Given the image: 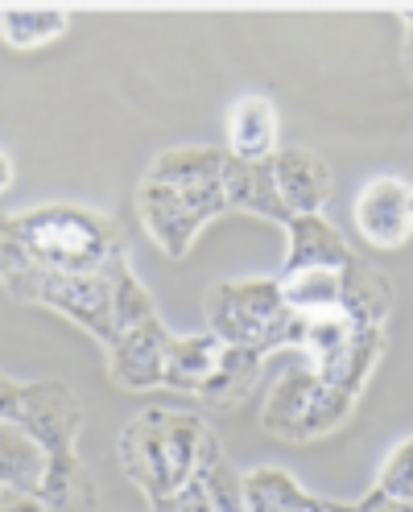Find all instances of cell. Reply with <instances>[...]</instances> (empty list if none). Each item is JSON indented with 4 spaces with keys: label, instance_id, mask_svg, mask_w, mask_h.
Instances as JSON below:
<instances>
[{
    "label": "cell",
    "instance_id": "cell-4",
    "mask_svg": "<svg viewBox=\"0 0 413 512\" xmlns=\"http://www.w3.org/2000/svg\"><path fill=\"white\" fill-rule=\"evenodd\" d=\"M112 318H116V339L108 347V376L120 389H157L166 372V351L174 335L162 327L157 306L149 290L124 265L116 277V298H112Z\"/></svg>",
    "mask_w": 413,
    "mask_h": 512
},
{
    "label": "cell",
    "instance_id": "cell-2",
    "mask_svg": "<svg viewBox=\"0 0 413 512\" xmlns=\"http://www.w3.org/2000/svg\"><path fill=\"white\" fill-rule=\"evenodd\" d=\"M0 228L29 261L54 273H104L129 261L116 223L83 207H34L0 215Z\"/></svg>",
    "mask_w": 413,
    "mask_h": 512
},
{
    "label": "cell",
    "instance_id": "cell-7",
    "mask_svg": "<svg viewBox=\"0 0 413 512\" xmlns=\"http://www.w3.org/2000/svg\"><path fill=\"white\" fill-rule=\"evenodd\" d=\"M0 422L29 430L50 451V459H67L75 455L71 442L79 438L83 409L75 393L58 380H42V384L0 380Z\"/></svg>",
    "mask_w": 413,
    "mask_h": 512
},
{
    "label": "cell",
    "instance_id": "cell-17",
    "mask_svg": "<svg viewBox=\"0 0 413 512\" xmlns=\"http://www.w3.org/2000/svg\"><path fill=\"white\" fill-rule=\"evenodd\" d=\"M261 351H252V347H232L224 351V364H219L215 380L203 389V401L207 405H219V409H228L236 401H244L252 389H257V380H261Z\"/></svg>",
    "mask_w": 413,
    "mask_h": 512
},
{
    "label": "cell",
    "instance_id": "cell-8",
    "mask_svg": "<svg viewBox=\"0 0 413 512\" xmlns=\"http://www.w3.org/2000/svg\"><path fill=\"white\" fill-rule=\"evenodd\" d=\"M356 228L372 248H401L413 236V186L397 174H380L360 186L356 195Z\"/></svg>",
    "mask_w": 413,
    "mask_h": 512
},
{
    "label": "cell",
    "instance_id": "cell-19",
    "mask_svg": "<svg viewBox=\"0 0 413 512\" xmlns=\"http://www.w3.org/2000/svg\"><path fill=\"white\" fill-rule=\"evenodd\" d=\"M376 492L413 508V434L401 438L389 451L385 467H380V475H376Z\"/></svg>",
    "mask_w": 413,
    "mask_h": 512
},
{
    "label": "cell",
    "instance_id": "cell-18",
    "mask_svg": "<svg viewBox=\"0 0 413 512\" xmlns=\"http://www.w3.org/2000/svg\"><path fill=\"white\" fill-rule=\"evenodd\" d=\"M67 34V13L58 9H9L0 13V38L13 50H34Z\"/></svg>",
    "mask_w": 413,
    "mask_h": 512
},
{
    "label": "cell",
    "instance_id": "cell-6",
    "mask_svg": "<svg viewBox=\"0 0 413 512\" xmlns=\"http://www.w3.org/2000/svg\"><path fill=\"white\" fill-rule=\"evenodd\" d=\"M207 327L232 347L269 351L273 331L285 314V298L277 290V277H240V281H219L207 290Z\"/></svg>",
    "mask_w": 413,
    "mask_h": 512
},
{
    "label": "cell",
    "instance_id": "cell-22",
    "mask_svg": "<svg viewBox=\"0 0 413 512\" xmlns=\"http://www.w3.org/2000/svg\"><path fill=\"white\" fill-rule=\"evenodd\" d=\"M5 496H9V488H0V500H5Z\"/></svg>",
    "mask_w": 413,
    "mask_h": 512
},
{
    "label": "cell",
    "instance_id": "cell-15",
    "mask_svg": "<svg viewBox=\"0 0 413 512\" xmlns=\"http://www.w3.org/2000/svg\"><path fill=\"white\" fill-rule=\"evenodd\" d=\"M389 310H393V285L385 277L360 261L343 269V314L356 327H385Z\"/></svg>",
    "mask_w": 413,
    "mask_h": 512
},
{
    "label": "cell",
    "instance_id": "cell-16",
    "mask_svg": "<svg viewBox=\"0 0 413 512\" xmlns=\"http://www.w3.org/2000/svg\"><path fill=\"white\" fill-rule=\"evenodd\" d=\"M277 290L290 310L319 314V310H343V269H298L281 273Z\"/></svg>",
    "mask_w": 413,
    "mask_h": 512
},
{
    "label": "cell",
    "instance_id": "cell-13",
    "mask_svg": "<svg viewBox=\"0 0 413 512\" xmlns=\"http://www.w3.org/2000/svg\"><path fill=\"white\" fill-rule=\"evenodd\" d=\"M228 145L240 162H269L277 153V108L265 95H240L228 112Z\"/></svg>",
    "mask_w": 413,
    "mask_h": 512
},
{
    "label": "cell",
    "instance_id": "cell-21",
    "mask_svg": "<svg viewBox=\"0 0 413 512\" xmlns=\"http://www.w3.org/2000/svg\"><path fill=\"white\" fill-rule=\"evenodd\" d=\"M13 186V162H9V153H0V195Z\"/></svg>",
    "mask_w": 413,
    "mask_h": 512
},
{
    "label": "cell",
    "instance_id": "cell-1",
    "mask_svg": "<svg viewBox=\"0 0 413 512\" xmlns=\"http://www.w3.org/2000/svg\"><path fill=\"white\" fill-rule=\"evenodd\" d=\"M228 153L203 149V145H186L170 149L149 166V174L137 186V211L145 232L166 256L182 261L195 244L199 228L207 219L236 211L228 195Z\"/></svg>",
    "mask_w": 413,
    "mask_h": 512
},
{
    "label": "cell",
    "instance_id": "cell-20",
    "mask_svg": "<svg viewBox=\"0 0 413 512\" xmlns=\"http://www.w3.org/2000/svg\"><path fill=\"white\" fill-rule=\"evenodd\" d=\"M401 21H405V29H409V34H405V67H409V75H413V13H405Z\"/></svg>",
    "mask_w": 413,
    "mask_h": 512
},
{
    "label": "cell",
    "instance_id": "cell-12",
    "mask_svg": "<svg viewBox=\"0 0 413 512\" xmlns=\"http://www.w3.org/2000/svg\"><path fill=\"white\" fill-rule=\"evenodd\" d=\"M290 232V256H285L281 273H298V269H347L356 261V252L343 244V236L331 228L323 215H294L285 223Z\"/></svg>",
    "mask_w": 413,
    "mask_h": 512
},
{
    "label": "cell",
    "instance_id": "cell-5",
    "mask_svg": "<svg viewBox=\"0 0 413 512\" xmlns=\"http://www.w3.org/2000/svg\"><path fill=\"white\" fill-rule=\"evenodd\" d=\"M360 397L335 389V384L319 380L314 372H285L273 393L265 401L261 422L269 434L285 438V442H310V438H323L331 430H339L347 418H352Z\"/></svg>",
    "mask_w": 413,
    "mask_h": 512
},
{
    "label": "cell",
    "instance_id": "cell-9",
    "mask_svg": "<svg viewBox=\"0 0 413 512\" xmlns=\"http://www.w3.org/2000/svg\"><path fill=\"white\" fill-rule=\"evenodd\" d=\"M153 512H244V475L228 463L224 446L215 442L211 430L203 438L195 479H190L170 504L153 508Z\"/></svg>",
    "mask_w": 413,
    "mask_h": 512
},
{
    "label": "cell",
    "instance_id": "cell-3",
    "mask_svg": "<svg viewBox=\"0 0 413 512\" xmlns=\"http://www.w3.org/2000/svg\"><path fill=\"white\" fill-rule=\"evenodd\" d=\"M207 426L182 409H145L120 434L124 475L149 496L153 508L170 504L199 471Z\"/></svg>",
    "mask_w": 413,
    "mask_h": 512
},
{
    "label": "cell",
    "instance_id": "cell-11",
    "mask_svg": "<svg viewBox=\"0 0 413 512\" xmlns=\"http://www.w3.org/2000/svg\"><path fill=\"white\" fill-rule=\"evenodd\" d=\"M224 351L228 343L219 335H178L166 351V372L162 384L174 393H190V397H203V389L215 380L219 364H224Z\"/></svg>",
    "mask_w": 413,
    "mask_h": 512
},
{
    "label": "cell",
    "instance_id": "cell-10",
    "mask_svg": "<svg viewBox=\"0 0 413 512\" xmlns=\"http://www.w3.org/2000/svg\"><path fill=\"white\" fill-rule=\"evenodd\" d=\"M269 174L285 215H323L331 199V170L319 153L310 149H277L269 157Z\"/></svg>",
    "mask_w": 413,
    "mask_h": 512
},
{
    "label": "cell",
    "instance_id": "cell-14",
    "mask_svg": "<svg viewBox=\"0 0 413 512\" xmlns=\"http://www.w3.org/2000/svg\"><path fill=\"white\" fill-rule=\"evenodd\" d=\"M46 467H50V451L34 434L13 422H0V488L38 496Z\"/></svg>",
    "mask_w": 413,
    "mask_h": 512
}]
</instances>
